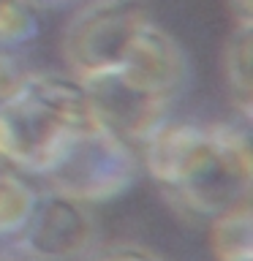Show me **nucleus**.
I'll use <instances>...</instances> for the list:
<instances>
[{
    "label": "nucleus",
    "instance_id": "11",
    "mask_svg": "<svg viewBox=\"0 0 253 261\" xmlns=\"http://www.w3.org/2000/svg\"><path fill=\"white\" fill-rule=\"evenodd\" d=\"M30 76L33 73L22 65L19 57H14L8 49H0V103L14 98Z\"/></svg>",
    "mask_w": 253,
    "mask_h": 261
},
{
    "label": "nucleus",
    "instance_id": "12",
    "mask_svg": "<svg viewBox=\"0 0 253 261\" xmlns=\"http://www.w3.org/2000/svg\"><path fill=\"white\" fill-rule=\"evenodd\" d=\"M234 22H253V0H229Z\"/></svg>",
    "mask_w": 253,
    "mask_h": 261
},
{
    "label": "nucleus",
    "instance_id": "4",
    "mask_svg": "<svg viewBox=\"0 0 253 261\" xmlns=\"http://www.w3.org/2000/svg\"><path fill=\"white\" fill-rule=\"evenodd\" d=\"M147 19H153L147 0H85L60 38L63 60L73 71V79L120 63Z\"/></svg>",
    "mask_w": 253,
    "mask_h": 261
},
{
    "label": "nucleus",
    "instance_id": "9",
    "mask_svg": "<svg viewBox=\"0 0 253 261\" xmlns=\"http://www.w3.org/2000/svg\"><path fill=\"white\" fill-rule=\"evenodd\" d=\"M36 191L11 169H0V237L19 234L36 207Z\"/></svg>",
    "mask_w": 253,
    "mask_h": 261
},
{
    "label": "nucleus",
    "instance_id": "5",
    "mask_svg": "<svg viewBox=\"0 0 253 261\" xmlns=\"http://www.w3.org/2000/svg\"><path fill=\"white\" fill-rule=\"evenodd\" d=\"M87 95V103L104 128L122 142H144L161 122H166L174 98L150 85L128 65L114 63L77 79Z\"/></svg>",
    "mask_w": 253,
    "mask_h": 261
},
{
    "label": "nucleus",
    "instance_id": "3",
    "mask_svg": "<svg viewBox=\"0 0 253 261\" xmlns=\"http://www.w3.org/2000/svg\"><path fill=\"white\" fill-rule=\"evenodd\" d=\"M136 174L139 163L128 142L95 122L65 147V152L55 161L44 179L52 193L68 196L82 204H98L125 193L134 185Z\"/></svg>",
    "mask_w": 253,
    "mask_h": 261
},
{
    "label": "nucleus",
    "instance_id": "6",
    "mask_svg": "<svg viewBox=\"0 0 253 261\" xmlns=\"http://www.w3.org/2000/svg\"><path fill=\"white\" fill-rule=\"evenodd\" d=\"M22 250L36 261H73L95 242L98 226L87 204L60 193L38 196L22 228Z\"/></svg>",
    "mask_w": 253,
    "mask_h": 261
},
{
    "label": "nucleus",
    "instance_id": "13",
    "mask_svg": "<svg viewBox=\"0 0 253 261\" xmlns=\"http://www.w3.org/2000/svg\"><path fill=\"white\" fill-rule=\"evenodd\" d=\"M98 261H155V258L144 256V253H136V250H114V253H109V256H104Z\"/></svg>",
    "mask_w": 253,
    "mask_h": 261
},
{
    "label": "nucleus",
    "instance_id": "8",
    "mask_svg": "<svg viewBox=\"0 0 253 261\" xmlns=\"http://www.w3.org/2000/svg\"><path fill=\"white\" fill-rule=\"evenodd\" d=\"M250 41H253V22H237L223 49V73H226L229 95H232V103L245 117V122L250 120V103H253Z\"/></svg>",
    "mask_w": 253,
    "mask_h": 261
},
{
    "label": "nucleus",
    "instance_id": "10",
    "mask_svg": "<svg viewBox=\"0 0 253 261\" xmlns=\"http://www.w3.org/2000/svg\"><path fill=\"white\" fill-rule=\"evenodd\" d=\"M38 33L33 0H0V49L22 46Z\"/></svg>",
    "mask_w": 253,
    "mask_h": 261
},
{
    "label": "nucleus",
    "instance_id": "7",
    "mask_svg": "<svg viewBox=\"0 0 253 261\" xmlns=\"http://www.w3.org/2000/svg\"><path fill=\"white\" fill-rule=\"evenodd\" d=\"M210 250L215 261H253V210L250 201L220 212L210 223Z\"/></svg>",
    "mask_w": 253,
    "mask_h": 261
},
{
    "label": "nucleus",
    "instance_id": "1",
    "mask_svg": "<svg viewBox=\"0 0 253 261\" xmlns=\"http://www.w3.org/2000/svg\"><path fill=\"white\" fill-rule=\"evenodd\" d=\"M144 169L174 204L199 218L250 201L248 134L229 122H161L144 139Z\"/></svg>",
    "mask_w": 253,
    "mask_h": 261
},
{
    "label": "nucleus",
    "instance_id": "2",
    "mask_svg": "<svg viewBox=\"0 0 253 261\" xmlns=\"http://www.w3.org/2000/svg\"><path fill=\"white\" fill-rule=\"evenodd\" d=\"M95 122L77 79L30 76L0 103V169L44 177L65 147Z\"/></svg>",
    "mask_w": 253,
    "mask_h": 261
}]
</instances>
